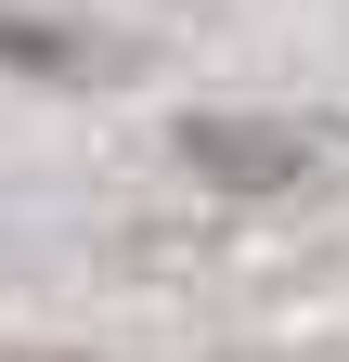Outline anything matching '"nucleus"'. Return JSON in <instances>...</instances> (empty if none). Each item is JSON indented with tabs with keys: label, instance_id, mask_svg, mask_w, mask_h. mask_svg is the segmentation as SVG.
Here are the masks:
<instances>
[{
	"label": "nucleus",
	"instance_id": "nucleus-1",
	"mask_svg": "<svg viewBox=\"0 0 349 362\" xmlns=\"http://www.w3.org/2000/svg\"><path fill=\"white\" fill-rule=\"evenodd\" d=\"M182 168L272 194V181H324V168H336V129H297V117H194V129H182Z\"/></svg>",
	"mask_w": 349,
	"mask_h": 362
}]
</instances>
